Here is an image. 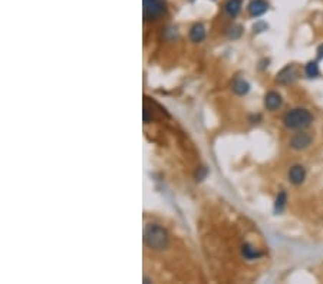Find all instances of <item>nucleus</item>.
I'll return each instance as SVG.
<instances>
[{"label":"nucleus","instance_id":"f257e3e1","mask_svg":"<svg viewBox=\"0 0 323 284\" xmlns=\"http://www.w3.org/2000/svg\"><path fill=\"white\" fill-rule=\"evenodd\" d=\"M312 122H313V116L307 109H303V108H296L287 112L283 118V124L289 129H303Z\"/></svg>","mask_w":323,"mask_h":284},{"label":"nucleus","instance_id":"f03ea898","mask_svg":"<svg viewBox=\"0 0 323 284\" xmlns=\"http://www.w3.org/2000/svg\"><path fill=\"white\" fill-rule=\"evenodd\" d=\"M144 240L151 249L162 250L167 247L168 235H167V231L161 228L160 225L151 224L147 227V230L144 232Z\"/></svg>","mask_w":323,"mask_h":284},{"label":"nucleus","instance_id":"7ed1b4c3","mask_svg":"<svg viewBox=\"0 0 323 284\" xmlns=\"http://www.w3.org/2000/svg\"><path fill=\"white\" fill-rule=\"evenodd\" d=\"M165 13V3L162 0H144L145 19H157Z\"/></svg>","mask_w":323,"mask_h":284},{"label":"nucleus","instance_id":"20e7f679","mask_svg":"<svg viewBox=\"0 0 323 284\" xmlns=\"http://www.w3.org/2000/svg\"><path fill=\"white\" fill-rule=\"evenodd\" d=\"M299 78V69L296 65H287L278 73V82L282 85H290Z\"/></svg>","mask_w":323,"mask_h":284},{"label":"nucleus","instance_id":"39448f33","mask_svg":"<svg viewBox=\"0 0 323 284\" xmlns=\"http://www.w3.org/2000/svg\"><path fill=\"white\" fill-rule=\"evenodd\" d=\"M269 10V2L267 0H251L247 5V12L251 18H260Z\"/></svg>","mask_w":323,"mask_h":284},{"label":"nucleus","instance_id":"423d86ee","mask_svg":"<svg viewBox=\"0 0 323 284\" xmlns=\"http://www.w3.org/2000/svg\"><path fill=\"white\" fill-rule=\"evenodd\" d=\"M310 144H312V136L306 132L296 133V135L290 139V147H292L293 150H297V151L306 150Z\"/></svg>","mask_w":323,"mask_h":284},{"label":"nucleus","instance_id":"0eeeda50","mask_svg":"<svg viewBox=\"0 0 323 284\" xmlns=\"http://www.w3.org/2000/svg\"><path fill=\"white\" fill-rule=\"evenodd\" d=\"M306 178V169L302 165H295L289 171V179L292 184L295 185H300Z\"/></svg>","mask_w":323,"mask_h":284},{"label":"nucleus","instance_id":"6e6552de","mask_svg":"<svg viewBox=\"0 0 323 284\" xmlns=\"http://www.w3.org/2000/svg\"><path fill=\"white\" fill-rule=\"evenodd\" d=\"M282 104H283V99L280 97V93L273 92V90L269 92L266 95V98H264V107L267 108L269 111H276V109L282 107Z\"/></svg>","mask_w":323,"mask_h":284},{"label":"nucleus","instance_id":"1a4fd4ad","mask_svg":"<svg viewBox=\"0 0 323 284\" xmlns=\"http://www.w3.org/2000/svg\"><path fill=\"white\" fill-rule=\"evenodd\" d=\"M243 0H227L224 3V12L228 18H236L242 10Z\"/></svg>","mask_w":323,"mask_h":284},{"label":"nucleus","instance_id":"9d476101","mask_svg":"<svg viewBox=\"0 0 323 284\" xmlns=\"http://www.w3.org/2000/svg\"><path fill=\"white\" fill-rule=\"evenodd\" d=\"M204 37H206V29H204V26L201 23H197V25H194V26L191 27V30H190V39L193 42H196V43L203 42Z\"/></svg>","mask_w":323,"mask_h":284},{"label":"nucleus","instance_id":"9b49d317","mask_svg":"<svg viewBox=\"0 0 323 284\" xmlns=\"http://www.w3.org/2000/svg\"><path fill=\"white\" fill-rule=\"evenodd\" d=\"M233 90L237 95H246L250 90V85L244 79H237L233 83Z\"/></svg>","mask_w":323,"mask_h":284},{"label":"nucleus","instance_id":"f8f14e48","mask_svg":"<svg viewBox=\"0 0 323 284\" xmlns=\"http://www.w3.org/2000/svg\"><path fill=\"white\" fill-rule=\"evenodd\" d=\"M243 256L247 258V260H254V258H259L261 256V253L257 249H254L250 244H244L243 246Z\"/></svg>","mask_w":323,"mask_h":284},{"label":"nucleus","instance_id":"ddd939ff","mask_svg":"<svg viewBox=\"0 0 323 284\" xmlns=\"http://www.w3.org/2000/svg\"><path fill=\"white\" fill-rule=\"evenodd\" d=\"M305 72L306 75H307V78H316V76H319V66H317V62H309L306 65L305 68Z\"/></svg>","mask_w":323,"mask_h":284},{"label":"nucleus","instance_id":"4468645a","mask_svg":"<svg viewBox=\"0 0 323 284\" xmlns=\"http://www.w3.org/2000/svg\"><path fill=\"white\" fill-rule=\"evenodd\" d=\"M286 201H287V196L285 191H282L280 194L278 196V200H276V205H274V211L276 213H282L283 211V208H285V205H286Z\"/></svg>","mask_w":323,"mask_h":284},{"label":"nucleus","instance_id":"2eb2a0df","mask_svg":"<svg viewBox=\"0 0 323 284\" xmlns=\"http://www.w3.org/2000/svg\"><path fill=\"white\" fill-rule=\"evenodd\" d=\"M267 25L264 23V22H257L254 26H253V30H254V33H260L263 30H267Z\"/></svg>","mask_w":323,"mask_h":284},{"label":"nucleus","instance_id":"dca6fc26","mask_svg":"<svg viewBox=\"0 0 323 284\" xmlns=\"http://www.w3.org/2000/svg\"><path fill=\"white\" fill-rule=\"evenodd\" d=\"M317 59H323V44L317 48Z\"/></svg>","mask_w":323,"mask_h":284}]
</instances>
